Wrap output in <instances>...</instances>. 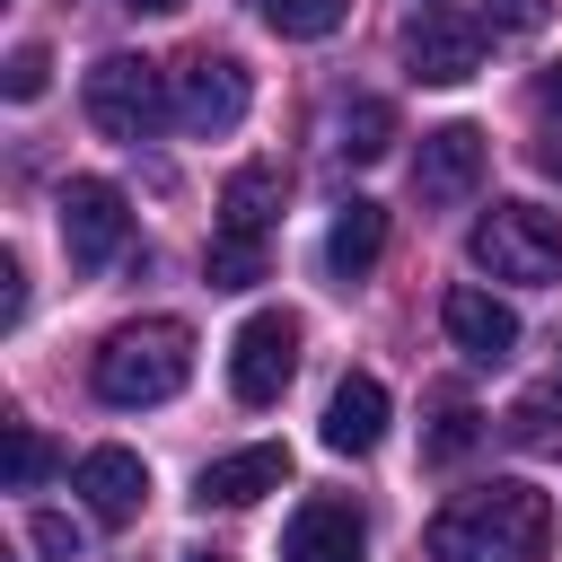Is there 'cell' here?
Wrapping results in <instances>:
<instances>
[{
  "label": "cell",
  "instance_id": "cell-1",
  "mask_svg": "<svg viewBox=\"0 0 562 562\" xmlns=\"http://www.w3.org/2000/svg\"><path fill=\"white\" fill-rule=\"evenodd\" d=\"M430 562H553V501L518 474L457 492L430 527H422Z\"/></svg>",
  "mask_w": 562,
  "mask_h": 562
},
{
  "label": "cell",
  "instance_id": "cell-2",
  "mask_svg": "<svg viewBox=\"0 0 562 562\" xmlns=\"http://www.w3.org/2000/svg\"><path fill=\"white\" fill-rule=\"evenodd\" d=\"M88 378H97V395H105L114 413L167 404V395H184V378H193V334H184L176 316H140V325H114V334L97 342Z\"/></svg>",
  "mask_w": 562,
  "mask_h": 562
},
{
  "label": "cell",
  "instance_id": "cell-3",
  "mask_svg": "<svg viewBox=\"0 0 562 562\" xmlns=\"http://www.w3.org/2000/svg\"><path fill=\"white\" fill-rule=\"evenodd\" d=\"M465 255H474V272H492L509 290H544V281H562V211H544V202H492L474 220Z\"/></svg>",
  "mask_w": 562,
  "mask_h": 562
},
{
  "label": "cell",
  "instance_id": "cell-4",
  "mask_svg": "<svg viewBox=\"0 0 562 562\" xmlns=\"http://www.w3.org/2000/svg\"><path fill=\"white\" fill-rule=\"evenodd\" d=\"M79 105H88V123H97L105 140H149L158 114H176V105H167V70L140 61V53H105V61L79 79Z\"/></svg>",
  "mask_w": 562,
  "mask_h": 562
},
{
  "label": "cell",
  "instance_id": "cell-5",
  "mask_svg": "<svg viewBox=\"0 0 562 562\" xmlns=\"http://www.w3.org/2000/svg\"><path fill=\"white\" fill-rule=\"evenodd\" d=\"M167 105H176V123L193 132V140H220V132H237L246 123V105H255V79H246V61L237 53H184L176 70H167Z\"/></svg>",
  "mask_w": 562,
  "mask_h": 562
},
{
  "label": "cell",
  "instance_id": "cell-6",
  "mask_svg": "<svg viewBox=\"0 0 562 562\" xmlns=\"http://www.w3.org/2000/svg\"><path fill=\"white\" fill-rule=\"evenodd\" d=\"M404 70H413L422 88H465V79L483 70V18H474V9H448V0L413 9V18H404Z\"/></svg>",
  "mask_w": 562,
  "mask_h": 562
},
{
  "label": "cell",
  "instance_id": "cell-7",
  "mask_svg": "<svg viewBox=\"0 0 562 562\" xmlns=\"http://www.w3.org/2000/svg\"><path fill=\"white\" fill-rule=\"evenodd\" d=\"M53 211H61V255H70V272H105V263L132 246V202H123V184H105V176H70Z\"/></svg>",
  "mask_w": 562,
  "mask_h": 562
},
{
  "label": "cell",
  "instance_id": "cell-8",
  "mask_svg": "<svg viewBox=\"0 0 562 562\" xmlns=\"http://www.w3.org/2000/svg\"><path fill=\"white\" fill-rule=\"evenodd\" d=\"M299 378V316L263 307L228 334V395L237 404H281V386Z\"/></svg>",
  "mask_w": 562,
  "mask_h": 562
},
{
  "label": "cell",
  "instance_id": "cell-9",
  "mask_svg": "<svg viewBox=\"0 0 562 562\" xmlns=\"http://www.w3.org/2000/svg\"><path fill=\"white\" fill-rule=\"evenodd\" d=\"M483 167H492V140H483L474 123H439V132H422V149H413V202H422V211H457V202L483 193Z\"/></svg>",
  "mask_w": 562,
  "mask_h": 562
},
{
  "label": "cell",
  "instance_id": "cell-10",
  "mask_svg": "<svg viewBox=\"0 0 562 562\" xmlns=\"http://www.w3.org/2000/svg\"><path fill=\"white\" fill-rule=\"evenodd\" d=\"M439 325H448V342H457L474 369H501V360L518 351V307L492 299V290H474V281H457V290L439 299Z\"/></svg>",
  "mask_w": 562,
  "mask_h": 562
},
{
  "label": "cell",
  "instance_id": "cell-11",
  "mask_svg": "<svg viewBox=\"0 0 562 562\" xmlns=\"http://www.w3.org/2000/svg\"><path fill=\"white\" fill-rule=\"evenodd\" d=\"M281 483H290V448H281V439H255V448L211 457L202 483H193V501H202V509H246V501H263V492H281Z\"/></svg>",
  "mask_w": 562,
  "mask_h": 562
},
{
  "label": "cell",
  "instance_id": "cell-12",
  "mask_svg": "<svg viewBox=\"0 0 562 562\" xmlns=\"http://www.w3.org/2000/svg\"><path fill=\"white\" fill-rule=\"evenodd\" d=\"M70 483H79L88 518H105V527H132V518H140V501H149V465H140L132 448H88Z\"/></svg>",
  "mask_w": 562,
  "mask_h": 562
},
{
  "label": "cell",
  "instance_id": "cell-13",
  "mask_svg": "<svg viewBox=\"0 0 562 562\" xmlns=\"http://www.w3.org/2000/svg\"><path fill=\"white\" fill-rule=\"evenodd\" d=\"M369 553V527H360V509L351 501H299V518H290V536H281V562H360Z\"/></svg>",
  "mask_w": 562,
  "mask_h": 562
},
{
  "label": "cell",
  "instance_id": "cell-14",
  "mask_svg": "<svg viewBox=\"0 0 562 562\" xmlns=\"http://www.w3.org/2000/svg\"><path fill=\"white\" fill-rule=\"evenodd\" d=\"M386 439V386L369 378V369H351L334 395H325V448L334 457H369Z\"/></svg>",
  "mask_w": 562,
  "mask_h": 562
},
{
  "label": "cell",
  "instance_id": "cell-15",
  "mask_svg": "<svg viewBox=\"0 0 562 562\" xmlns=\"http://www.w3.org/2000/svg\"><path fill=\"white\" fill-rule=\"evenodd\" d=\"M378 255H386V211L351 193V202L334 211V228H325V272L351 290V281H369V263H378Z\"/></svg>",
  "mask_w": 562,
  "mask_h": 562
},
{
  "label": "cell",
  "instance_id": "cell-16",
  "mask_svg": "<svg viewBox=\"0 0 562 562\" xmlns=\"http://www.w3.org/2000/svg\"><path fill=\"white\" fill-rule=\"evenodd\" d=\"M553 351H562V342H553ZM501 439L527 448V457H562V360H553V378H536V386L501 413Z\"/></svg>",
  "mask_w": 562,
  "mask_h": 562
},
{
  "label": "cell",
  "instance_id": "cell-17",
  "mask_svg": "<svg viewBox=\"0 0 562 562\" xmlns=\"http://www.w3.org/2000/svg\"><path fill=\"white\" fill-rule=\"evenodd\" d=\"M272 220H281V167H237L228 184H220V228H237V237H272Z\"/></svg>",
  "mask_w": 562,
  "mask_h": 562
},
{
  "label": "cell",
  "instance_id": "cell-18",
  "mask_svg": "<svg viewBox=\"0 0 562 562\" xmlns=\"http://www.w3.org/2000/svg\"><path fill=\"white\" fill-rule=\"evenodd\" d=\"M386 149H395V105H386V97H351V105L334 114V158L378 167Z\"/></svg>",
  "mask_w": 562,
  "mask_h": 562
},
{
  "label": "cell",
  "instance_id": "cell-19",
  "mask_svg": "<svg viewBox=\"0 0 562 562\" xmlns=\"http://www.w3.org/2000/svg\"><path fill=\"white\" fill-rule=\"evenodd\" d=\"M474 439H483V413H474L457 386H439V395H430V430H422V457H430V465H457Z\"/></svg>",
  "mask_w": 562,
  "mask_h": 562
},
{
  "label": "cell",
  "instance_id": "cell-20",
  "mask_svg": "<svg viewBox=\"0 0 562 562\" xmlns=\"http://www.w3.org/2000/svg\"><path fill=\"white\" fill-rule=\"evenodd\" d=\"M211 290H255L263 281V237H237V228H211V255H202Z\"/></svg>",
  "mask_w": 562,
  "mask_h": 562
},
{
  "label": "cell",
  "instance_id": "cell-21",
  "mask_svg": "<svg viewBox=\"0 0 562 562\" xmlns=\"http://www.w3.org/2000/svg\"><path fill=\"white\" fill-rule=\"evenodd\" d=\"M255 9H263V26L290 35V44H316V35H334V26L351 18V0H255Z\"/></svg>",
  "mask_w": 562,
  "mask_h": 562
},
{
  "label": "cell",
  "instance_id": "cell-22",
  "mask_svg": "<svg viewBox=\"0 0 562 562\" xmlns=\"http://www.w3.org/2000/svg\"><path fill=\"white\" fill-rule=\"evenodd\" d=\"M53 474V439L35 422H9V492H35Z\"/></svg>",
  "mask_w": 562,
  "mask_h": 562
},
{
  "label": "cell",
  "instance_id": "cell-23",
  "mask_svg": "<svg viewBox=\"0 0 562 562\" xmlns=\"http://www.w3.org/2000/svg\"><path fill=\"white\" fill-rule=\"evenodd\" d=\"M0 88H9L18 105H35V97L53 88V53H44V44H18V53H9V79H0Z\"/></svg>",
  "mask_w": 562,
  "mask_h": 562
},
{
  "label": "cell",
  "instance_id": "cell-24",
  "mask_svg": "<svg viewBox=\"0 0 562 562\" xmlns=\"http://www.w3.org/2000/svg\"><path fill=\"white\" fill-rule=\"evenodd\" d=\"M26 544H35L44 562H79V518H61V509H35V518H26Z\"/></svg>",
  "mask_w": 562,
  "mask_h": 562
},
{
  "label": "cell",
  "instance_id": "cell-25",
  "mask_svg": "<svg viewBox=\"0 0 562 562\" xmlns=\"http://www.w3.org/2000/svg\"><path fill=\"white\" fill-rule=\"evenodd\" d=\"M544 18H553V0H492V26L501 35H536Z\"/></svg>",
  "mask_w": 562,
  "mask_h": 562
},
{
  "label": "cell",
  "instance_id": "cell-26",
  "mask_svg": "<svg viewBox=\"0 0 562 562\" xmlns=\"http://www.w3.org/2000/svg\"><path fill=\"white\" fill-rule=\"evenodd\" d=\"M26 316V272H18V255H0V325H18Z\"/></svg>",
  "mask_w": 562,
  "mask_h": 562
},
{
  "label": "cell",
  "instance_id": "cell-27",
  "mask_svg": "<svg viewBox=\"0 0 562 562\" xmlns=\"http://www.w3.org/2000/svg\"><path fill=\"white\" fill-rule=\"evenodd\" d=\"M536 97H544V114H562V61H544V79H536Z\"/></svg>",
  "mask_w": 562,
  "mask_h": 562
},
{
  "label": "cell",
  "instance_id": "cell-28",
  "mask_svg": "<svg viewBox=\"0 0 562 562\" xmlns=\"http://www.w3.org/2000/svg\"><path fill=\"white\" fill-rule=\"evenodd\" d=\"M132 18H167V9H184V0H123Z\"/></svg>",
  "mask_w": 562,
  "mask_h": 562
},
{
  "label": "cell",
  "instance_id": "cell-29",
  "mask_svg": "<svg viewBox=\"0 0 562 562\" xmlns=\"http://www.w3.org/2000/svg\"><path fill=\"white\" fill-rule=\"evenodd\" d=\"M184 562H228V553H184Z\"/></svg>",
  "mask_w": 562,
  "mask_h": 562
}]
</instances>
